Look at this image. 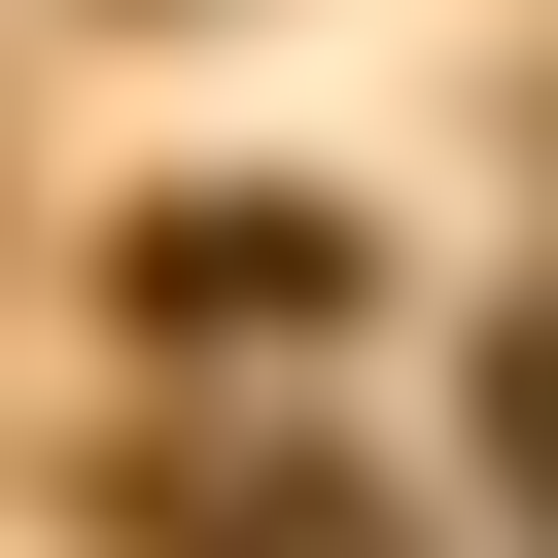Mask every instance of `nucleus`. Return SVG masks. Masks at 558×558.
<instances>
[{"mask_svg":"<svg viewBox=\"0 0 558 558\" xmlns=\"http://www.w3.org/2000/svg\"><path fill=\"white\" fill-rule=\"evenodd\" d=\"M314 279H349V209H244V174H209V209H140V314H209V349H244V314L314 349Z\"/></svg>","mask_w":558,"mask_h":558,"instance_id":"nucleus-1","label":"nucleus"},{"mask_svg":"<svg viewBox=\"0 0 558 558\" xmlns=\"http://www.w3.org/2000/svg\"><path fill=\"white\" fill-rule=\"evenodd\" d=\"M174 558H384V523H349L314 453H174Z\"/></svg>","mask_w":558,"mask_h":558,"instance_id":"nucleus-2","label":"nucleus"},{"mask_svg":"<svg viewBox=\"0 0 558 558\" xmlns=\"http://www.w3.org/2000/svg\"><path fill=\"white\" fill-rule=\"evenodd\" d=\"M488 488H523V523H558V279H523V314H488Z\"/></svg>","mask_w":558,"mask_h":558,"instance_id":"nucleus-3","label":"nucleus"}]
</instances>
